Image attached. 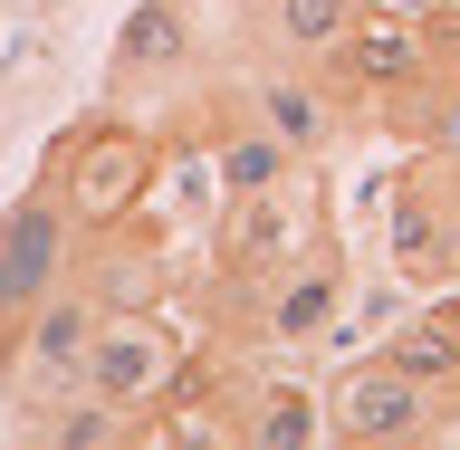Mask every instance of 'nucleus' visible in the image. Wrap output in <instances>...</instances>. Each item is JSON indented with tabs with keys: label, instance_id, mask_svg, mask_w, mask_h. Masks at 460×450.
Wrapping results in <instances>:
<instances>
[{
	"label": "nucleus",
	"instance_id": "f257e3e1",
	"mask_svg": "<svg viewBox=\"0 0 460 450\" xmlns=\"http://www.w3.org/2000/svg\"><path fill=\"white\" fill-rule=\"evenodd\" d=\"M154 172H164V144L144 135L135 115H86V125H67L49 144L39 182L77 211V230H106V221H135L154 201Z\"/></svg>",
	"mask_w": 460,
	"mask_h": 450
},
{
	"label": "nucleus",
	"instance_id": "f03ea898",
	"mask_svg": "<svg viewBox=\"0 0 460 450\" xmlns=\"http://www.w3.org/2000/svg\"><path fill=\"white\" fill-rule=\"evenodd\" d=\"M384 259L412 287H460V154H412L384 192Z\"/></svg>",
	"mask_w": 460,
	"mask_h": 450
},
{
	"label": "nucleus",
	"instance_id": "7ed1b4c3",
	"mask_svg": "<svg viewBox=\"0 0 460 450\" xmlns=\"http://www.w3.org/2000/svg\"><path fill=\"white\" fill-rule=\"evenodd\" d=\"M77 240H86L77 211H67L49 182H29V192L0 211V365H10L20 326L39 316V297L77 278Z\"/></svg>",
	"mask_w": 460,
	"mask_h": 450
},
{
	"label": "nucleus",
	"instance_id": "20e7f679",
	"mask_svg": "<svg viewBox=\"0 0 460 450\" xmlns=\"http://www.w3.org/2000/svg\"><path fill=\"white\" fill-rule=\"evenodd\" d=\"M431 412H441V393L422 374H402L394 355H365L326 384V441L345 450H412L431 431Z\"/></svg>",
	"mask_w": 460,
	"mask_h": 450
},
{
	"label": "nucleus",
	"instance_id": "39448f33",
	"mask_svg": "<svg viewBox=\"0 0 460 450\" xmlns=\"http://www.w3.org/2000/svg\"><path fill=\"white\" fill-rule=\"evenodd\" d=\"M172 374H182V336L164 326V307H115V316H96V336H86L77 393L135 412V402H164Z\"/></svg>",
	"mask_w": 460,
	"mask_h": 450
},
{
	"label": "nucleus",
	"instance_id": "423d86ee",
	"mask_svg": "<svg viewBox=\"0 0 460 450\" xmlns=\"http://www.w3.org/2000/svg\"><path fill=\"white\" fill-rule=\"evenodd\" d=\"M326 67H336L345 96H412V86H441L422 57V20L412 10H384V0H355V20H345V39L326 49Z\"/></svg>",
	"mask_w": 460,
	"mask_h": 450
},
{
	"label": "nucleus",
	"instance_id": "0eeeda50",
	"mask_svg": "<svg viewBox=\"0 0 460 450\" xmlns=\"http://www.w3.org/2000/svg\"><path fill=\"white\" fill-rule=\"evenodd\" d=\"M96 316H106V307H96L77 278L49 287V297H39V316L20 326V345H10V365H0V374H10L29 402H67V393H77V374H86V336H96Z\"/></svg>",
	"mask_w": 460,
	"mask_h": 450
},
{
	"label": "nucleus",
	"instance_id": "6e6552de",
	"mask_svg": "<svg viewBox=\"0 0 460 450\" xmlns=\"http://www.w3.org/2000/svg\"><path fill=\"white\" fill-rule=\"evenodd\" d=\"M211 259H221V287H269L288 259H307L297 172H288L279 192H240V201H221V240H211Z\"/></svg>",
	"mask_w": 460,
	"mask_h": 450
},
{
	"label": "nucleus",
	"instance_id": "1a4fd4ad",
	"mask_svg": "<svg viewBox=\"0 0 460 450\" xmlns=\"http://www.w3.org/2000/svg\"><path fill=\"white\" fill-rule=\"evenodd\" d=\"M86 240H96V250L77 259V287L86 297H96V307H164V230H144V211L135 221H106V230H86Z\"/></svg>",
	"mask_w": 460,
	"mask_h": 450
},
{
	"label": "nucleus",
	"instance_id": "9d476101",
	"mask_svg": "<svg viewBox=\"0 0 460 450\" xmlns=\"http://www.w3.org/2000/svg\"><path fill=\"white\" fill-rule=\"evenodd\" d=\"M336 307H345V269H336V259H326V250H316V259H288L279 278H269V297H259V345H307V336H326Z\"/></svg>",
	"mask_w": 460,
	"mask_h": 450
},
{
	"label": "nucleus",
	"instance_id": "9b49d317",
	"mask_svg": "<svg viewBox=\"0 0 460 450\" xmlns=\"http://www.w3.org/2000/svg\"><path fill=\"white\" fill-rule=\"evenodd\" d=\"M250 115L269 125V135L297 154V163H316L326 144L345 135V115H336V86H316L307 67H269V77L250 86Z\"/></svg>",
	"mask_w": 460,
	"mask_h": 450
},
{
	"label": "nucleus",
	"instance_id": "f8f14e48",
	"mask_svg": "<svg viewBox=\"0 0 460 450\" xmlns=\"http://www.w3.org/2000/svg\"><path fill=\"white\" fill-rule=\"evenodd\" d=\"M192 0H144V10H125V29H115V86H144V77H182L192 67Z\"/></svg>",
	"mask_w": 460,
	"mask_h": 450
},
{
	"label": "nucleus",
	"instance_id": "ddd939ff",
	"mask_svg": "<svg viewBox=\"0 0 460 450\" xmlns=\"http://www.w3.org/2000/svg\"><path fill=\"white\" fill-rule=\"evenodd\" d=\"M240 441L250 450L326 441V393H307V384H259V393H240Z\"/></svg>",
	"mask_w": 460,
	"mask_h": 450
},
{
	"label": "nucleus",
	"instance_id": "4468645a",
	"mask_svg": "<svg viewBox=\"0 0 460 450\" xmlns=\"http://www.w3.org/2000/svg\"><path fill=\"white\" fill-rule=\"evenodd\" d=\"M288 172H297V154H288V144L259 125V115L211 135V182H221V201H240V192H279Z\"/></svg>",
	"mask_w": 460,
	"mask_h": 450
},
{
	"label": "nucleus",
	"instance_id": "2eb2a0df",
	"mask_svg": "<svg viewBox=\"0 0 460 450\" xmlns=\"http://www.w3.org/2000/svg\"><path fill=\"white\" fill-rule=\"evenodd\" d=\"M345 20H355V0H259V29H269V49L297 57V67H316V57L336 49Z\"/></svg>",
	"mask_w": 460,
	"mask_h": 450
},
{
	"label": "nucleus",
	"instance_id": "dca6fc26",
	"mask_svg": "<svg viewBox=\"0 0 460 450\" xmlns=\"http://www.w3.org/2000/svg\"><path fill=\"white\" fill-rule=\"evenodd\" d=\"M422 20V57H431V77L460 86V0H441V10H412Z\"/></svg>",
	"mask_w": 460,
	"mask_h": 450
}]
</instances>
